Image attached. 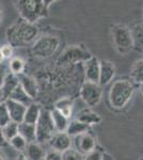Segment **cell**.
Segmentation results:
<instances>
[{
    "instance_id": "obj_1",
    "label": "cell",
    "mask_w": 143,
    "mask_h": 160,
    "mask_svg": "<svg viewBox=\"0 0 143 160\" xmlns=\"http://www.w3.org/2000/svg\"><path fill=\"white\" fill-rule=\"evenodd\" d=\"M40 29L35 24H30L19 18L15 24L10 26L7 30V38L12 47H24L35 42Z\"/></svg>"
},
{
    "instance_id": "obj_2",
    "label": "cell",
    "mask_w": 143,
    "mask_h": 160,
    "mask_svg": "<svg viewBox=\"0 0 143 160\" xmlns=\"http://www.w3.org/2000/svg\"><path fill=\"white\" fill-rule=\"evenodd\" d=\"M54 2L53 0H18L14 3L20 18L30 24H35L38 19L48 16L49 7Z\"/></svg>"
},
{
    "instance_id": "obj_3",
    "label": "cell",
    "mask_w": 143,
    "mask_h": 160,
    "mask_svg": "<svg viewBox=\"0 0 143 160\" xmlns=\"http://www.w3.org/2000/svg\"><path fill=\"white\" fill-rule=\"evenodd\" d=\"M135 93V86L130 79L122 78L113 82L109 91V102L115 110H123L128 105Z\"/></svg>"
},
{
    "instance_id": "obj_4",
    "label": "cell",
    "mask_w": 143,
    "mask_h": 160,
    "mask_svg": "<svg viewBox=\"0 0 143 160\" xmlns=\"http://www.w3.org/2000/svg\"><path fill=\"white\" fill-rule=\"evenodd\" d=\"M60 46V38L54 35H43L33 43L31 51L33 56L38 58H49L58 50Z\"/></svg>"
},
{
    "instance_id": "obj_5",
    "label": "cell",
    "mask_w": 143,
    "mask_h": 160,
    "mask_svg": "<svg viewBox=\"0 0 143 160\" xmlns=\"http://www.w3.org/2000/svg\"><path fill=\"white\" fill-rule=\"evenodd\" d=\"M111 37L115 49L122 55H126L132 49L130 30L125 25H114L111 28Z\"/></svg>"
},
{
    "instance_id": "obj_6",
    "label": "cell",
    "mask_w": 143,
    "mask_h": 160,
    "mask_svg": "<svg viewBox=\"0 0 143 160\" xmlns=\"http://www.w3.org/2000/svg\"><path fill=\"white\" fill-rule=\"evenodd\" d=\"M35 132H36V142L38 143H45L49 142L54 133L57 132L51 120L50 111L47 109H43L40 114L38 122L35 124Z\"/></svg>"
},
{
    "instance_id": "obj_7",
    "label": "cell",
    "mask_w": 143,
    "mask_h": 160,
    "mask_svg": "<svg viewBox=\"0 0 143 160\" xmlns=\"http://www.w3.org/2000/svg\"><path fill=\"white\" fill-rule=\"evenodd\" d=\"M92 58V55L84 49L81 46L72 45L69 46L65 50L59 57L57 63L59 65H69V64H76L79 62H87Z\"/></svg>"
},
{
    "instance_id": "obj_8",
    "label": "cell",
    "mask_w": 143,
    "mask_h": 160,
    "mask_svg": "<svg viewBox=\"0 0 143 160\" xmlns=\"http://www.w3.org/2000/svg\"><path fill=\"white\" fill-rule=\"evenodd\" d=\"M103 95V89L100 84L85 81L80 89V97L89 107L98 105Z\"/></svg>"
},
{
    "instance_id": "obj_9",
    "label": "cell",
    "mask_w": 143,
    "mask_h": 160,
    "mask_svg": "<svg viewBox=\"0 0 143 160\" xmlns=\"http://www.w3.org/2000/svg\"><path fill=\"white\" fill-rule=\"evenodd\" d=\"M75 146H76V151L79 152L81 155H88L91 152H93L96 148V141L93 135L88 131L85 133H82L80 136L75 137L74 140Z\"/></svg>"
},
{
    "instance_id": "obj_10",
    "label": "cell",
    "mask_w": 143,
    "mask_h": 160,
    "mask_svg": "<svg viewBox=\"0 0 143 160\" xmlns=\"http://www.w3.org/2000/svg\"><path fill=\"white\" fill-rule=\"evenodd\" d=\"M115 76V66L112 62L108 60H100V87L107 86L112 81Z\"/></svg>"
},
{
    "instance_id": "obj_11",
    "label": "cell",
    "mask_w": 143,
    "mask_h": 160,
    "mask_svg": "<svg viewBox=\"0 0 143 160\" xmlns=\"http://www.w3.org/2000/svg\"><path fill=\"white\" fill-rule=\"evenodd\" d=\"M84 75L88 82L97 83L100 82V60L92 57L87 62H84Z\"/></svg>"
},
{
    "instance_id": "obj_12",
    "label": "cell",
    "mask_w": 143,
    "mask_h": 160,
    "mask_svg": "<svg viewBox=\"0 0 143 160\" xmlns=\"http://www.w3.org/2000/svg\"><path fill=\"white\" fill-rule=\"evenodd\" d=\"M49 144L54 148L53 151L63 153L64 151L71 148L72 139L66 132H56L49 141Z\"/></svg>"
},
{
    "instance_id": "obj_13",
    "label": "cell",
    "mask_w": 143,
    "mask_h": 160,
    "mask_svg": "<svg viewBox=\"0 0 143 160\" xmlns=\"http://www.w3.org/2000/svg\"><path fill=\"white\" fill-rule=\"evenodd\" d=\"M4 102H6V105H7L8 111H9L11 122H14L17 124L24 122V117H25L26 108L27 107H25L24 105L14 102V100H12V99H6Z\"/></svg>"
},
{
    "instance_id": "obj_14",
    "label": "cell",
    "mask_w": 143,
    "mask_h": 160,
    "mask_svg": "<svg viewBox=\"0 0 143 160\" xmlns=\"http://www.w3.org/2000/svg\"><path fill=\"white\" fill-rule=\"evenodd\" d=\"M19 84L31 99L34 100L36 98L38 93V82L33 77L22 75V76H19Z\"/></svg>"
},
{
    "instance_id": "obj_15",
    "label": "cell",
    "mask_w": 143,
    "mask_h": 160,
    "mask_svg": "<svg viewBox=\"0 0 143 160\" xmlns=\"http://www.w3.org/2000/svg\"><path fill=\"white\" fill-rule=\"evenodd\" d=\"M129 30L132 40V49L143 52V22L132 25Z\"/></svg>"
},
{
    "instance_id": "obj_16",
    "label": "cell",
    "mask_w": 143,
    "mask_h": 160,
    "mask_svg": "<svg viewBox=\"0 0 143 160\" xmlns=\"http://www.w3.org/2000/svg\"><path fill=\"white\" fill-rule=\"evenodd\" d=\"M23 154L27 157L28 160H44V157L46 155L42 145L38 142L28 143Z\"/></svg>"
},
{
    "instance_id": "obj_17",
    "label": "cell",
    "mask_w": 143,
    "mask_h": 160,
    "mask_svg": "<svg viewBox=\"0 0 143 160\" xmlns=\"http://www.w3.org/2000/svg\"><path fill=\"white\" fill-rule=\"evenodd\" d=\"M76 120L85 124V125H88V126H91V125L100 124L101 121V118L98 113L94 112V111H92L91 109H84L78 113Z\"/></svg>"
},
{
    "instance_id": "obj_18",
    "label": "cell",
    "mask_w": 143,
    "mask_h": 160,
    "mask_svg": "<svg viewBox=\"0 0 143 160\" xmlns=\"http://www.w3.org/2000/svg\"><path fill=\"white\" fill-rule=\"evenodd\" d=\"M42 110H43L42 106L33 102L32 104L29 105L27 108H26L24 122L35 125L38 120V118H40V114H41V112H42Z\"/></svg>"
},
{
    "instance_id": "obj_19",
    "label": "cell",
    "mask_w": 143,
    "mask_h": 160,
    "mask_svg": "<svg viewBox=\"0 0 143 160\" xmlns=\"http://www.w3.org/2000/svg\"><path fill=\"white\" fill-rule=\"evenodd\" d=\"M50 111V115H51V120H53L54 126L56 128L57 132H66L67 126H69V118L64 117L62 113H60L58 110H56L54 108Z\"/></svg>"
},
{
    "instance_id": "obj_20",
    "label": "cell",
    "mask_w": 143,
    "mask_h": 160,
    "mask_svg": "<svg viewBox=\"0 0 143 160\" xmlns=\"http://www.w3.org/2000/svg\"><path fill=\"white\" fill-rule=\"evenodd\" d=\"M18 84H19V77L15 76V75H13L11 73L7 74L6 79H4L3 84H2V88H1L4 100L8 99V97L10 96V94L16 89Z\"/></svg>"
},
{
    "instance_id": "obj_21",
    "label": "cell",
    "mask_w": 143,
    "mask_h": 160,
    "mask_svg": "<svg viewBox=\"0 0 143 160\" xmlns=\"http://www.w3.org/2000/svg\"><path fill=\"white\" fill-rule=\"evenodd\" d=\"M18 135L27 141V143L36 142V132H35V125L22 122L18 124Z\"/></svg>"
},
{
    "instance_id": "obj_22",
    "label": "cell",
    "mask_w": 143,
    "mask_h": 160,
    "mask_svg": "<svg viewBox=\"0 0 143 160\" xmlns=\"http://www.w3.org/2000/svg\"><path fill=\"white\" fill-rule=\"evenodd\" d=\"M8 99H12L16 102H19V104L24 105L25 107H28V106L33 102V99H31L30 97L28 96L27 93L23 90L22 87H20V84H18L16 89L10 94V96L8 97Z\"/></svg>"
},
{
    "instance_id": "obj_23",
    "label": "cell",
    "mask_w": 143,
    "mask_h": 160,
    "mask_svg": "<svg viewBox=\"0 0 143 160\" xmlns=\"http://www.w3.org/2000/svg\"><path fill=\"white\" fill-rule=\"evenodd\" d=\"M89 129H90V126L85 125V124L79 122V121H77V120H74L69 123L66 133L72 138V137H77V136L82 135V133L88 132Z\"/></svg>"
},
{
    "instance_id": "obj_24",
    "label": "cell",
    "mask_w": 143,
    "mask_h": 160,
    "mask_svg": "<svg viewBox=\"0 0 143 160\" xmlns=\"http://www.w3.org/2000/svg\"><path fill=\"white\" fill-rule=\"evenodd\" d=\"M73 106H74V100L69 97H64V98L59 99L54 104V109L58 110L60 113L69 118L72 115L73 112Z\"/></svg>"
},
{
    "instance_id": "obj_25",
    "label": "cell",
    "mask_w": 143,
    "mask_h": 160,
    "mask_svg": "<svg viewBox=\"0 0 143 160\" xmlns=\"http://www.w3.org/2000/svg\"><path fill=\"white\" fill-rule=\"evenodd\" d=\"M130 81L139 86L143 84V59L136 61L132 65L130 69Z\"/></svg>"
},
{
    "instance_id": "obj_26",
    "label": "cell",
    "mask_w": 143,
    "mask_h": 160,
    "mask_svg": "<svg viewBox=\"0 0 143 160\" xmlns=\"http://www.w3.org/2000/svg\"><path fill=\"white\" fill-rule=\"evenodd\" d=\"M26 63L22 58H17V57H13L11 60L9 61V68L10 73L15 75V76H22L25 71Z\"/></svg>"
},
{
    "instance_id": "obj_27",
    "label": "cell",
    "mask_w": 143,
    "mask_h": 160,
    "mask_svg": "<svg viewBox=\"0 0 143 160\" xmlns=\"http://www.w3.org/2000/svg\"><path fill=\"white\" fill-rule=\"evenodd\" d=\"M2 133H3L6 141L9 142L15 136L18 135V124L14 122H10L9 124H7L4 127H2Z\"/></svg>"
},
{
    "instance_id": "obj_28",
    "label": "cell",
    "mask_w": 143,
    "mask_h": 160,
    "mask_svg": "<svg viewBox=\"0 0 143 160\" xmlns=\"http://www.w3.org/2000/svg\"><path fill=\"white\" fill-rule=\"evenodd\" d=\"M9 143L13 148L16 149V151H18V152H20V153H24L26 146H27V144H28L27 141H26L25 139L19 135L15 136L14 138L11 139V140L9 141Z\"/></svg>"
},
{
    "instance_id": "obj_29",
    "label": "cell",
    "mask_w": 143,
    "mask_h": 160,
    "mask_svg": "<svg viewBox=\"0 0 143 160\" xmlns=\"http://www.w3.org/2000/svg\"><path fill=\"white\" fill-rule=\"evenodd\" d=\"M62 160H84V155H81L76 149L69 148L61 153Z\"/></svg>"
},
{
    "instance_id": "obj_30",
    "label": "cell",
    "mask_w": 143,
    "mask_h": 160,
    "mask_svg": "<svg viewBox=\"0 0 143 160\" xmlns=\"http://www.w3.org/2000/svg\"><path fill=\"white\" fill-rule=\"evenodd\" d=\"M11 122V118L9 115V111H8L7 105L4 102L0 104V128L4 127L7 124Z\"/></svg>"
},
{
    "instance_id": "obj_31",
    "label": "cell",
    "mask_w": 143,
    "mask_h": 160,
    "mask_svg": "<svg viewBox=\"0 0 143 160\" xmlns=\"http://www.w3.org/2000/svg\"><path fill=\"white\" fill-rule=\"evenodd\" d=\"M103 152L100 151V149L95 148L93 152H91L88 155H85L84 157V160H101L103 158Z\"/></svg>"
},
{
    "instance_id": "obj_32",
    "label": "cell",
    "mask_w": 143,
    "mask_h": 160,
    "mask_svg": "<svg viewBox=\"0 0 143 160\" xmlns=\"http://www.w3.org/2000/svg\"><path fill=\"white\" fill-rule=\"evenodd\" d=\"M0 51H1L4 60H6V59H10V60H11L13 58V47L11 45H9V44L2 46V47L0 48Z\"/></svg>"
},
{
    "instance_id": "obj_33",
    "label": "cell",
    "mask_w": 143,
    "mask_h": 160,
    "mask_svg": "<svg viewBox=\"0 0 143 160\" xmlns=\"http://www.w3.org/2000/svg\"><path fill=\"white\" fill-rule=\"evenodd\" d=\"M44 160H62L61 153L56 151H50L44 157Z\"/></svg>"
},
{
    "instance_id": "obj_34",
    "label": "cell",
    "mask_w": 143,
    "mask_h": 160,
    "mask_svg": "<svg viewBox=\"0 0 143 160\" xmlns=\"http://www.w3.org/2000/svg\"><path fill=\"white\" fill-rule=\"evenodd\" d=\"M7 73H6V69H4L2 66H0V90L2 88V84H3V81L6 79Z\"/></svg>"
},
{
    "instance_id": "obj_35",
    "label": "cell",
    "mask_w": 143,
    "mask_h": 160,
    "mask_svg": "<svg viewBox=\"0 0 143 160\" xmlns=\"http://www.w3.org/2000/svg\"><path fill=\"white\" fill-rule=\"evenodd\" d=\"M4 142H6V139H4L3 133H2V128H0V145H2Z\"/></svg>"
},
{
    "instance_id": "obj_36",
    "label": "cell",
    "mask_w": 143,
    "mask_h": 160,
    "mask_svg": "<svg viewBox=\"0 0 143 160\" xmlns=\"http://www.w3.org/2000/svg\"><path fill=\"white\" fill-rule=\"evenodd\" d=\"M101 160H113V159L111 158V156H110L109 154L104 153V154H103V158H101Z\"/></svg>"
},
{
    "instance_id": "obj_37",
    "label": "cell",
    "mask_w": 143,
    "mask_h": 160,
    "mask_svg": "<svg viewBox=\"0 0 143 160\" xmlns=\"http://www.w3.org/2000/svg\"><path fill=\"white\" fill-rule=\"evenodd\" d=\"M16 160H28V159H27V157H26L24 154H23V153H20V154L17 156Z\"/></svg>"
},
{
    "instance_id": "obj_38",
    "label": "cell",
    "mask_w": 143,
    "mask_h": 160,
    "mask_svg": "<svg viewBox=\"0 0 143 160\" xmlns=\"http://www.w3.org/2000/svg\"><path fill=\"white\" fill-rule=\"evenodd\" d=\"M2 102H4V97H3V94H2V91L0 90V104H1Z\"/></svg>"
},
{
    "instance_id": "obj_39",
    "label": "cell",
    "mask_w": 143,
    "mask_h": 160,
    "mask_svg": "<svg viewBox=\"0 0 143 160\" xmlns=\"http://www.w3.org/2000/svg\"><path fill=\"white\" fill-rule=\"evenodd\" d=\"M0 160H7L6 156H4V155H3V153H2V152H0Z\"/></svg>"
},
{
    "instance_id": "obj_40",
    "label": "cell",
    "mask_w": 143,
    "mask_h": 160,
    "mask_svg": "<svg viewBox=\"0 0 143 160\" xmlns=\"http://www.w3.org/2000/svg\"><path fill=\"white\" fill-rule=\"evenodd\" d=\"M4 61V58H3V56H2V53H1V51H0V64L2 63V62Z\"/></svg>"
},
{
    "instance_id": "obj_41",
    "label": "cell",
    "mask_w": 143,
    "mask_h": 160,
    "mask_svg": "<svg viewBox=\"0 0 143 160\" xmlns=\"http://www.w3.org/2000/svg\"><path fill=\"white\" fill-rule=\"evenodd\" d=\"M141 93H142V96H143V84L141 86Z\"/></svg>"
},
{
    "instance_id": "obj_42",
    "label": "cell",
    "mask_w": 143,
    "mask_h": 160,
    "mask_svg": "<svg viewBox=\"0 0 143 160\" xmlns=\"http://www.w3.org/2000/svg\"><path fill=\"white\" fill-rule=\"evenodd\" d=\"M0 20H1V10H0Z\"/></svg>"
},
{
    "instance_id": "obj_43",
    "label": "cell",
    "mask_w": 143,
    "mask_h": 160,
    "mask_svg": "<svg viewBox=\"0 0 143 160\" xmlns=\"http://www.w3.org/2000/svg\"><path fill=\"white\" fill-rule=\"evenodd\" d=\"M140 160H143V158H141V159H140Z\"/></svg>"
},
{
    "instance_id": "obj_44",
    "label": "cell",
    "mask_w": 143,
    "mask_h": 160,
    "mask_svg": "<svg viewBox=\"0 0 143 160\" xmlns=\"http://www.w3.org/2000/svg\"><path fill=\"white\" fill-rule=\"evenodd\" d=\"M142 53H143V52H142Z\"/></svg>"
}]
</instances>
